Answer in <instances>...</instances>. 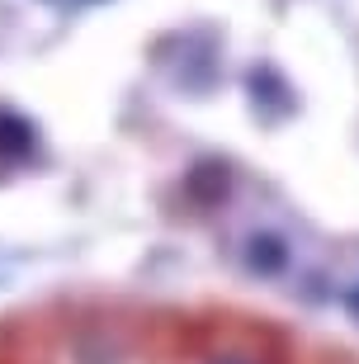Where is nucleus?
Listing matches in <instances>:
<instances>
[{"instance_id": "nucleus-1", "label": "nucleus", "mask_w": 359, "mask_h": 364, "mask_svg": "<svg viewBox=\"0 0 359 364\" xmlns=\"http://www.w3.org/2000/svg\"><path fill=\"white\" fill-rule=\"evenodd\" d=\"M246 265H251L255 274H279L284 265H289V246H284L279 237H251V246H246Z\"/></svg>"}, {"instance_id": "nucleus-3", "label": "nucleus", "mask_w": 359, "mask_h": 364, "mask_svg": "<svg viewBox=\"0 0 359 364\" xmlns=\"http://www.w3.org/2000/svg\"><path fill=\"white\" fill-rule=\"evenodd\" d=\"M213 364H251V360H246V355H218Z\"/></svg>"}, {"instance_id": "nucleus-2", "label": "nucleus", "mask_w": 359, "mask_h": 364, "mask_svg": "<svg viewBox=\"0 0 359 364\" xmlns=\"http://www.w3.org/2000/svg\"><path fill=\"white\" fill-rule=\"evenodd\" d=\"M345 308H350V312H355V317H359V284H355V289H350V294H345Z\"/></svg>"}]
</instances>
